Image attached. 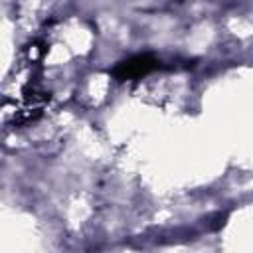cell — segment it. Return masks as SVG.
Instances as JSON below:
<instances>
[{
  "mask_svg": "<svg viewBox=\"0 0 253 253\" xmlns=\"http://www.w3.org/2000/svg\"><path fill=\"white\" fill-rule=\"evenodd\" d=\"M156 69H160V61L154 55L138 53V55H132V57L121 61L113 69V77L117 81H132V79H140V77H144Z\"/></svg>",
  "mask_w": 253,
  "mask_h": 253,
  "instance_id": "obj_1",
  "label": "cell"
}]
</instances>
